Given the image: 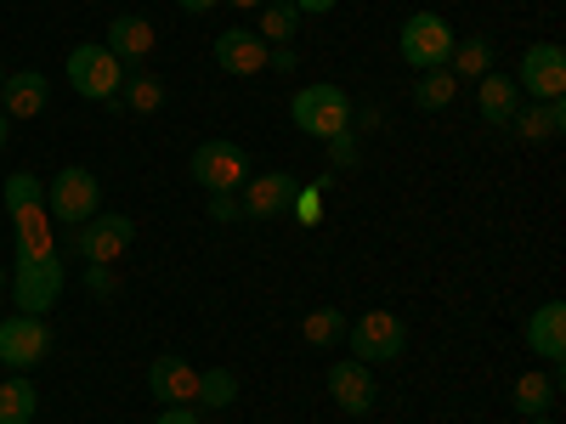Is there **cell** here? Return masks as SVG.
Instances as JSON below:
<instances>
[{"mask_svg":"<svg viewBox=\"0 0 566 424\" xmlns=\"http://www.w3.org/2000/svg\"><path fill=\"white\" fill-rule=\"evenodd\" d=\"M45 103H52V85H45L40 68H18V74H7V85H0L7 119H34V114H45Z\"/></svg>","mask_w":566,"mask_h":424,"instance_id":"cell-16","label":"cell"},{"mask_svg":"<svg viewBox=\"0 0 566 424\" xmlns=\"http://www.w3.org/2000/svg\"><path fill=\"white\" fill-rule=\"evenodd\" d=\"M181 12H216V0H176Z\"/></svg>","mask_w":566,"mask_h":424,"instance_id":"cell-37","label":"cell"},{"mask_svg":"<svg viewBox=\"0 0 566 424\" xmlns=\"http://www.w3.org/2000/svg\"><path fill=\"white\" fill-rule=\"evenodd\" d=\"M34 407H40V391H34V380L12 373V380L0 385V424H34Z\"/></svg>","mask_w":566,"mask_h":424,"instance_id":"cell-25","label":"cell"},{"mask_svg":"<svg viewBox=\"0 0 566 424\" xmlns=\"http://www.w3.org/2000/svg\"><path fill=\"white\" fill-rule=\"evenodd\" d=\"M266 45H290L295 34H301V12L290 7V0H266L261 7V29H255Z\"/></svg>","mask_w":566,"mask_h":424,"instance_id":"cell-26","label":"cell"},{"mask_svg":"<svg viewBox=\"0 0 566 424\" xmlns=\"http://www.w3.org/2000/svg\"><path fill=\"white\" fill-rule=\"evenodd\" d=\"M0 199H7V210H29V204H45V181L40 176H29V170H18L7 187H0Z\"/></svg>","mask_w":566,"mask_h":424,"instance_id":"cell-29","label":"cell"},{"mask_svg":"<svg viewBox=\"0 0 566 424\" xmlns=\"http://www.w3.org/2000/svg\"><path fill=\"white\" fill-rule=\"evenodd\" d=\"M205 413H221V407H232L239 402V373L232 368H210V373H199V396H193Z\"/></svg>","mask_w":566,"mask_h":424,"instance_id":"cell-27","label":"cell"},{"mask_svg":"<svg viewBox=\"0 0 566 424\" xmlns=\"http://www.w3.org/2000/svg\"><path fill=\"white\" fill-rule=\"evenodd\" d=\"M555 396H560V380L555 373H522V380H515V407H522V418H544L549 407H555Z\"/></svg>","mask_w":566,"mask_h":424,"instance_id":"cell-22","label":"cell"},{"mask_svg":"<svg viewBox=\"0 0 566 424\" xmlns=\"http://www.w3.org/2000/svg\"><path fill=\"white\" fill-rule=\"evenodd\" d=\"M97 204H103V187H97V176L80 170V165H69V170H57L52 181H45V215L63 221V226L91 221Z\"/></svg>","mask_w":566,"mask_h":424,"instance_id":"cell-5","label":"cell"},{"mask_svg":"<svg viewBox=\"0 0 566 424\" xmlns=\"http://www.w3.org/2000/svg\"><path fill=\"white\" fill-rule=\"evenodd\" d=\"M328 396H335V407H340V413L363 418V413L374 407V396H380V385H374L368 362H357V357H340L335 368H328Z\"/></svg>","mask_w":566,"mask_h":424,"instance_id":"cell-12","label":"cell"},{"mask_svg":"<svg viewBox=\"0 0 566 424\" xmlns=\"http://www.w3.org/2000/svg\"><path fill=\"white\" fill-rule=\"evenodd\" d=\"M453 97H459V80H453L448 68L419 74V85H413V108H424V114H442Z\"/></svg>","mask_w":566,"mask_h":424,"instance_id":"cell-28","label":"cell"},{"mask_svg":"<svg viewBox=\"0 0 566 424\" xmlns=\"http://www.w3.org/2000/svg\"><path fill=\"white\" fill-rule=\"evenodd\" d=\"M453 23L442 12H413L397 34V52L413 74H431V68H448V52H453Z\"/></svg>","mask_w":566,"mask_h":424,"instance_id":"cell-2","label":"cell"},{"mask_svg":"<svg viewBox=\"0 0 566 424\" xmlns=\"http://www.w3.org/2000/svg\"><path fill=\"white\" fill-rule=\"evenodd\" d=\"M85 289H91V295H114V289H119L114 266H91V272H85Z\"/></svg>","mask_w":566,"mask_h":424,"instance_id":"cell-33","label":"cell"},{"mask_svg":"<svg viewBox=\"0 0 566 424\" xmlns=\"http://www.w3.org/2000/svg\"><path fill=\"white\" fill-rule=\"evenodd\" d=\"M476 108H482L488 125H510L515 108H522V85H515L510 74H499V68H488V74L476 80Z\"/></svg>","mask_w":566,"mask_h":424,"instance_id":"cell-17","label":"cell"},{"mask_svg":"<svg viewBox=\"0 0 566 424\" xmlns=\"http://www.w3.org/2000/svg\"><path fill=\"white\" fill-rule=\"evenodd\" d=\"M69 85L91 103H114L125 85V63L108 52V45H74L69 52Z\"/></svg>","mask_w":566,"mask_h":424,"instance_id":"cell-6","label":"cell"},{"mask_svg":"<svg viewBox=\"0 0 566 424\" xmlns=\"http://www.w3.org/2000/svg\"><path fill=\"white\" fill-rule=\"evenodd\" d=\"M323 148H328V165H335V170H357V165H363V148H357V136H352V130L328 136Z\"/></svg>","mask_w":566,"mask_h":424,"instance_id":"cell-31","label":"cell"},{"mask_svg":"<svg viewBox=\"0 0 566 424\" xmlns=\"http://www.w3.org/2000/svg\"><path fill=\"white\" fill-rule=\"evenodd\" d=\"M187 176H193L205 193H239L250 181V153L239 141H199L193 159H187Z\"/></svg>","mask_w":566,"mask_h":424,"instance_id":"cell-4","label":"cell"},{"mask_svg":"<svg viewBox=\"0 0 566 424\" xmlns=\"http://www.w3.org/2000/svg\"><path fill=\"white\" fill-rule=\"evenodd\" d=\"M527 424H555V418H527Z\"/></svg>","mask_w":566,"mask_h":424,"instance_id":"cell-40","label":"cell"},{"mask_svg":"<svg viewBox=\"0 0 566 424\" xmlns=\"http://www.w3.org/2000/svg\"><path fill=\"white\" fill-rule=\"evenodd\" d=\"M232 7H239V12H261V7H266V0H232Z\"/></svg>","mask_w":566,"mask_h":424,"instance_id":"cell-39","label":"cell"},{"mask_svg":"<svg viewBox=\"0 0 566 424\" xmlns=\"http://www.w3.org/2000/svg\"><path fill=\"white\" fill-rule=\"evenodd\" d=\"M0 289H7V272H0Z\"/></svg>","mask_w":566,"mask_h":424,"instance_id":"cell-41","label":"cell"},{"mask_svg":"<svg viewBox=\"0 0 566 424\" xmlns=\"http://www.w3.org/2000/svg\"><path fill=\"white\" fill-rule=\"evenodd\" d=\"M148 391H154L165 407H193V396H199V368L187 362V357H176V351H165V357H154V368H148Z\"/></svg>","mask_w":566,"mask_h":424,"instance_id":"cell-13","label":"cell"},{"mask_svg":"<svg viewBox=\"0 0 566 424\" xmlns=\"http://www.w3.org/2000/svg\"><path fill=\"white\" fill-rule=\"evenodd\" d=\"M159 45V34H154V23L148 18H136V12H119L114 23H108V52L119 57V63H142Z\"/></svg>","mask_w":566,"mask_h":424,"instance_id":"cell-18","label":"cell"},{"mask_svg":"<svg viewBox=\"0 0 566 424\" xmlns=\"http://www.w3.org/2000/svg\"><path fill=\"white\" fill-rule=\"evenodd\" d=\"M510 80L522 85L533 103H560L566 97V52L555 40H538V45L522 52V68H515Z\"/></svg>","mask_w":566,"mask_h":424,"instance_id":"cell-7","label":"cell"},{"mask_svg":"<svg viewBox=\"0 0 566 424\" xmlns=\"http://www.w3.org/2000/svg\"><path fill=\"white\" fill-rule=\"evenodd\" d=\"M290 7H295L301 18H317V12H335L340 0H290Z\"/></svg>","mask_w":566,"mask_h":424,"instance_id":"cell-36","label":"cell"},{"mask_svg":"<svg viewBox=\"0 0 566 424\" xmlns=\"http://www.w3.org/2000/svg\"><path fill=\"white\" fill-rule=\"evenodd\" d=\"M210 221H244L239 193H210Z\"/></svg>","mask_w":566,"mask_h":424,"instance_id":"cell-32","label":"cell"},{"mask_svg":"<svg viewBox=\"0 0 566 424\" xmlns=\"http://www.w3.org/2000/svg\"><path fill=\"white\" fill-rule=\"evenodd\" d=\"M266 68H277V74H295V68H301L295 45H272V52H266Z\"/></svg>","mask_w":566,"mask_h":424,"instance_id":"cell-34","label":"cell"},{"mask_svg":"<svg viewBox=\"0 0 566 424\" xmlns=\"http://www.w3.org/2000/svg\"><path fill=\"white\" fill-rule=\"evenodd\" d=\"M493 68V45L482 34H470V40H453V52H448V74L453 80H482Z\"/></svg>","mask_w":566,"mask_h":424,"instance_id":"cell-23","label":"cell"},{"mask_svg":"<svg viewBox=\"0 0 566 424\" xmlns=\"http://www.w3.org/2000/svg\"><path fill=\"white\" fill-rule=\"evenodd\" d=\"M154 424H205V413L199 407H165Z\"/></svg>","mask_w":566,"mask_h":424,"instance_id":"cell-35","label":"cell"},{"mask_svg":"<svg viewBox=\"0 0 566 424\" xmlns=\"http://www.w3.org/2000/svg\"><path fill=\"white\" fill-rule=\"evenodd\" d=\"M114 108H130V114H159V108H165V80H159V74H130V80L119 85Z\"/></svg>","mask_w":566,"mask_h":424,"instance_id":"cell-24","label":"cell"},{"mask_svg":"<svg viewBox=\"0 0 566 424\" xmlns=\"http://www.w3.org/2000/svg\"><path fill=\"white\" fill-rule=\"evenodd\" d=\"M130 239H136L130 215H91L74 226V255H85L91 266H114V261H125Z\"/></svg>","mask_w":566,"mask_h":424,"instance_id":"cell-8","label":"cell"},{"mask_svg":"<svg viewBox=\"0 0 566 424\" xmlns=\"http://www.w3.org/2000/svg\"><path fill=\"white\" fill-rule=\"evenodd\" d=\"M290 119H295V130H301V136L328 141V136L352 130V97H346V91H340L335 80L301 85V91H295V103H290Z\"/></svg>","mask_w":566,"mask_h":424,"instance_id":"cell-1","label":"cell"},{"mask_svg":"<svg viewBox=\"0 0 566 424\" xmlns=\"http://www.w3.org/2000/svg\"><path fill=\"white\" fill-rule=\"evenodd\" d=\"M63 295V261L57 255H34V261H18V277H12V300L18 311L29 317H45Z\"/></svg>","mask_w":566,"mask_h":424,"instance_id":"cell-9","label":"cell"},{"mask_svg":"<svg viewBox=\"0 0 566 424\" xmlns=\"http://www.w3.org/2000/svg\"><path fill=\"white\" fill-rule=\"evenodd\" d=\"M266 52H272V45H266L255 29H221V34H216V68L239 74V80L266 74Z\"/></svg>","mask_w":566,"mask_h":424,"instance_id":"cell-15","label":"cell"},{"mask_svg":"<svg viewBox=\"0 0 566 424\" xmlns=\"http://www.w3.org/2000/svg\"><path fill=\"white\" fill-rule=\"evenodd\" d=\"M346 311L340 306H317V311H306L301 317V340L306 346H317V351H335V346H346Z\"/></svg>","mask_w":566,"mask_h":424,"instance_id":"cell-21","label":"cell"},{"mask_svg":"<svg viewBox=\"0 0 566 424\" xmlns=\"http://www.w3.org/2000/svg\"><path fill=\"white\" fill-rule=\"evenodd\" d=\"M45 351H52V328H45V317H7L0 322V362H7L12 373H29L34 362H45Z\"/></svg>","mask_w":566,"mask_h":424,"instance_id":"cell-10","label":"cell"},{"mask_svg":"<svg viewBox=\"0 0 566 424\" xmlns=\"http://www.w3.org/2000/svg\"><path fill=\"white\" fill-rule=\"evenodd\" d=\"M346 346H352V357L357 362H397L402 351H408V328H402V317L397 311H363L357 322H346Z\"/></svg>","mask_w":566,"mask_h":424,"instance_id":"cell-3","label":"cell"},{"mask_svg":"<svg viewBox=\"0 0 566 424\" xmlns=\"http://www.w3.org/2000/svg\"><path fill=\"white\" fill-rule=\"evenodd\" d=\"M510 130L522 141H555L566 130V103H533V108H515Z\"/></svg>","mask_w":566,"mask_h":424,"instance_id":"cell-20","label":"cell"},{"mask_svg":"<svg viewBox=\"0 0 566 424\" xmlns=\"http://www.w3.org/2000/svg\"><path fill=\"white\" fill-rule=\"evenodd\" d=\"M290 215H295L301 226H317V221H323V193H317L312 181H301V187H295V199H290Z\"/></svg>","mask_w":566,"mask_h":424,"instance_id":"cell-30","label":"cell"},{"mask_svg":"<svg viewBox=\"0 0 566 424\" xmlns=\"http://www.w3.org/2000/svg\"><path fill=\"white\" fill-rule=\"evenodd\" d=\"M295 176L290 170H261L239 187V204H244V221H272V215H290V199H295Z\"/></svg>","mask_w":566,"mask_h":424,"instance_id":"cell-11","label":"cell"},{"mask_svg":"<svg viewBox=\"0 0 566 424\" xmlns=\"http://www.w3.org/2000/svg\"><path fill=\"white\" fill-rule=\"evenodd\" d=\"M52 215L45 204H29V210H12V232H18V261H34V255H57L52 244Z\"/></svg>","mask_w":566,"mask_h":424,"instance_id":"cell-19","label":"cell"},{"mask_svg":"<svg viewBox=\"0 0 566 424\" xmlns=\"http://www.w3.org/2000/svg\"><path fill=\"white\" fill-rule=\"evenodd\" d=\"M527 351L544 357L555 368V380H560V357H566V300H544L533 317H527Z\"/></svg>","mask_w":566,"mask_h":424,"instance_id":"cell-14","label":"cell"},{"mask_svg":"<svg viewBox=\"0 0 566 424\" xmlns=\"http://www.w3.org/2000/svg\"><path fill=\"white\" fill-rule=\"evenodd\" d=\"M0 85H7V68H0Z\"/></svg>","mask_w":566,"mask_h":424,"instance_id":"cell-42","label":"cell"},{"mask_svg":"<svg viewBox=\"0 0 566 424\" xmlns=\"http://www.w3.org/2000/svg\"><path fill=\"white\" fill-rule=\"evenodd\" d=\"M7 136H12V119H7V108H0V148H7Z\"/></svg>","mask_w":566,"mask_h":424,"instance_id":"cell-38","label":"cell"}]
</instances>
